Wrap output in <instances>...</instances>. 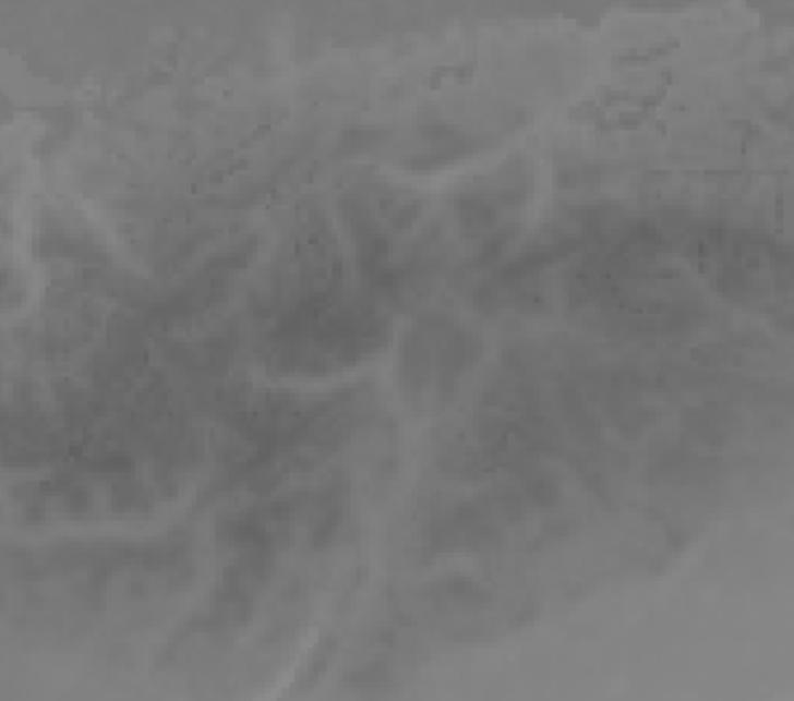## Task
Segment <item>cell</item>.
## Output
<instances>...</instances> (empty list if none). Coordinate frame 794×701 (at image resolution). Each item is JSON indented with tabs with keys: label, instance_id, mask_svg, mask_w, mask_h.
Masks as SVG:
<instances>
[{
	"label": "cell",
	"instance_id": "6da1fadb",
	"mask_svg": "<svg viewBox=\"0 0 794 701\" xmlns=\"http://www.w3.org/2000/svg\"><path fill=\"white\" fill-rule=\"evenodd\" d=\"M428 595H431L433 603L438 608H449V606H460V608H473V606H484L489 603L492 595L486 593L481 584L470 582L468 577H447V579H438L428 588Z\"/></svg>",
	"mask_w": 794,
	"mask_h": 701
}]
</instances>
